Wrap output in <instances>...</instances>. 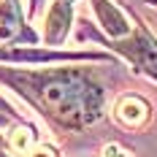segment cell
<instances>
[{
	"mask_svg": "<svg viewBox=\"0 0 157 157\" xmlns=\"http://www.w3.org/2000/svg\"><path fill=\"white\" fill-rule=\"evenodd\" d=\"M25 98H30L46 117L65 127H81L103 114V87L84 71H49V73H6Z\"/></svg>",
	"mask_w": 157,
	"mask_h": 157,
	"instance_id": "6da1fadb",
	"label": "cell"
},
{
	"mask_svg": "<svg viewBox=\"0 0 157 157\" xmlns=\"http://www.w3.org/2000/svg\"><path fill=\"white\" fill-rule=\"evenodd\" d=\"M117 49H119L122 54H127V57L138 65L144 73H149V76L157 81V46L144 35V33H138V35H133V38L122 41Z\"/></svg>",
	"mask_w": 157,
	"mask_h": 157,
	"instance_id": "7a4b0ae2",
	"label": "cell"
},
{
	"mask_svg": "<svg viewBox=\"0 0 157 157\" xmlns=\"http://www.w3.org/2000/svg\"><path fill=\"white\" fill-rule=\"evenodd\" d=\"M92 8L98 14V19H100V25H103V30L109 33L111 38H125L130 33V25H127L125 14L114 3H109V0H92Z\"/></svg>",
	"mask_w": 157,
	"mask_h": 157,
	"instance_id": "3957f363",
	"label": "cell"
},
{
	"mask_svg": "<svg viewBox=\"0 0 157 157\" xmlns=\"http://www.w3.org/2000/svg\"><path fill=\"white\" fill-rule=\"evenodd\" d=\"M71 14H73L71 0H54L46 16V44H63L68 27H71Z\"/></svg>",
	"mask_w": 157,
	"mask_h": 157,
	"instance_id": "277c9868",
	"label": "cell"
},
{
	"mask_svg": "<svg viewBox=\"0 0 157 157\" xmlns=\"http://www.w3.org/2000/svg\"><path fill=\"white\" fill-rule=\"evenodd\" d=\"M114 117L119 125H127V127H141L149 122V103L136 98V95H127L117 103L114 109Z\"/></svg>",
	"mask_w": 157,
	"mask_h": 157,
	"instance_id": "5b68a950",
	"label": "cell"
},
{
	"mask_svg": "<svg viewBox=\"0 0 157 157\" xmlns=\"http://www.w3.org/2000/svg\"><path fill=\"white\" fill-rule=\"evenodd\" d=\"M81 57H95V54H63V52H38V49H14V52H3V49H0V60L49 63V60H81Z\"/></svg>",
	"mask_w": 157,
	"mask_h": 157,
	"instance_id": "8992f818",
	"label": "cell"
},
{
	"mask_svg": "<svg viewBox=\"0 0 157 157\" xmlns=\"http://www.w3.org/2000/svg\"><path fill=\"white\" fill-rule=\"evenodd\" d=\"M19 30H22V14H19L16 0H3L0 3V41L14 38Z\"/></svg>",
	"mask_w": 157,
	"mask_h": 157,
	"instance_id": "52a82bcc",
	"label": "cell"
},
{
	"mask_svg": "<svg viewBox=\"0 0 157 157\" xmlns=\"http://www.w3.org/2000/svg\"><path fill=\"white\" fill-rule=\"evenodd\" d=\"M11 149L19 152V155H25V157L33 152V130L30 127H16L11 133Z\"/></svg>",
	"mask_w": 157,
	"mask_h": 157,
	"instance_id": "ba28073f",
	"label": "cell"
},
{
	"mask_svg": "<svg viewBox=\"0 0 157 157\" xmlns=\"http://www.w3.org/2000/svg\"><path fill=\"white\" fill-rule=\"evenodd\" d=\"M27 157H54V152H52V149H46V146H38V149L33 146V152H30Z\"/></svg>",
	"mask_w": 157,
	"mask_h": 157,
	"instance_id": "9c48e42d",
	"label": "cell"
},
{
	"mask_svg": "<svg viewBox=\"0 0 157 157\" xmlns=\"http://www.w3.org/2000/svg\"><path fill=\"white\" fill-rule=\"evenodd\" d=\"M103 157H122V155H119V152H117V149L111 146V149H109V152H106V155H103Z\"/></svg>",
	"mask_w": 157,
	"mask_h": 157,
	"instance_id": "30bf717a",
	"label": "cell"
},
{
	"mask_svg": "<svg viewBox=\"0 0 157 157\" xmlns=\"http://www.w3.org/2000/svg\"><path fill=\"white\" fill-rule=\"evenodd\" d=\"M0 125H6V117H0Z\"/></svg>",
	"mask_w": 157,
	"mask_h": 157,
	"instance_id": "8fae6325",
	"label": "cell"
},
{
	"mask_svg": "<svg viewBox=\"0 0 157 157\" xmlns=\"http://www.w3.org/2000/svg\"><path fill=\"white\" fill-rule=\"evenodd\" d=\"M38 3H41V0H33V8H35V6H38Z\"/></svg>",
	"mask_w": 157,
	"mask_h": 157,
	"instance_id": "7c38bea8",
	"label": "cell"
}]
</instances>
